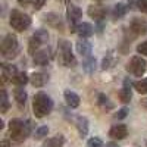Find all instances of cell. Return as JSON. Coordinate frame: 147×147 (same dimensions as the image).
Instances as JSON below:
<instances>
[{
	"mask_svg": "<svg viewBox=\"0 0 147 147\" xmlns=\"http://www.w3.org/2000/svg\"><path fill=\"white\" fill-rule=\"evenodd\" d=\"M31 121H21V119H10L9 122V134H10V138L21 143L25 140L30 134H31Z\"/></svg>",
	"mask_w": 147,
	"mask_h": 147,
	"instance_id": "cell-1",
	"label": "cell"
},
{
	"mask_svg": "<svg viewBox=\"0 0 147 147\" xmlns=\"http://www.w3.org/2000/svg\"><path fill=\"white\" fill-rule=\"evenodd\" d=\"M53 109V100L52 97L40 91L34 96V102H32V110H34V115L35 118H44L49 113L52 112Z\"/></svg>",
	"mask_w": 147,
	"mask_h": 147,
	"instance_id": "cell-2",
	"label": "cell"
},
{
	"mask_svg": "<svg viewBox=\"0 0 147 147\" xmlns=\"http://www.w3.org/2000/svg\"><path fill=\"white\" fill-rule=\"evenodd\" d=\"M57 50H59V63L62 66H66V68H71V66H75L77 60L74 57V53H72V47H71V43L66 41V40H59L57 41Z\"/></svg>",
	"mask_w": 147,
	"mask_h": 147,
	"instance_id": "cell-3",
	"label": "cell"
},
{
	"mask_svg": "<svg viewBox=\"0 0 147 147\" xmlns=\"http://www.w3.org/2000/svg\"><path fill=\"white\" fill-rule=\"evenodd\" d=\"M19 52V44H18V38L15 34H7L2 44H0V53L5 59H13Z\"/></svg>",
	"mask_w": 147,
	"mask_h": 147,
	"instance_id": "cell-4",
	"label": "cell"
},
{
	"mask_svg": "<svg viewBox=\"0 0 147 147\" xmlns=\"http://www.w3.org/2000/svg\"><path fill=\"white\" fill-rule=\"evenodd\" d=\"M10 27L16 30L18 32H24L30 25H31V18L30 15L24 13V12L19 10H12L10 12V19H9Z\"/></svg>",
	"mask_w": 147,
	"mask_h": 147,
	"instance_id": "cell-5",
	"label": "cell"
},
{
	"mask_svg": "<svg viewBox=\"0 0 147 147\" xmlns=\"http://www.w3.org/2000/svg\"><path fill=\"white\" fill-rule=\"evenodd\" d=\"M49 41V32L47 30H37L32 37L30 38V43H28V52L31 55H35L37 52H38V49L41 47V44L47 43Z\"/></svg>",
	"mask_w": 147,
	"mask_h": 147,
	"instance_id": "cell-6",
	"label": "cell"
},
{
	"mask_svg": "<svg viewBox=\"0 0 147 147\" xmlns=\"http://www.w3.org/2000/svg\"><path fill=\"white\" fill-rule=\"evenodd\" d=\"M146 60L141 59L140 56H134L131 60H129V63L127 65V71L131 72L132 75H136V77H143L144 75V72H146Z\"/></svg>",
	"mask_w": 147,
	"mask_h": 147,
	"instance_id": "cell-7",
	"label": "cell"
},
{
	"mask_svg": "<svg viewBox=\"0 0 147 147\" xmlns=\"http://www.w3.org/2000/svg\"><path fill=\"white\" fill-rule=\"evenodd\" d=\"M66 16H68V21H69V27H71V32H77V22L80 21V18L82 16V12L78 6H74V5H69L68 9H66Z\"/></svg>",
	"mask_w": 147,
	"mask_h": 147,
	"instance_id": "cell-8",
	"label": "cell"
},
{
	"mask_svg": "<svg viewBox=\"0 0 147 147\" xmlns=\"http://www.w3.org/2000/svg\"><path fill=\"white\" fill-rule=\"evenodd\" d=\"M87 13H88L90 18L96 19L97 22H100V21H103V18L106 16L107 9H106L105 6H102V5H91V6H88Z\"/></svg>",
	"mask_w": 147,
	"mask_h": 147,
	"instance_id": "cell-9",
	"label": "cell"
},
{
	"mask_svg": "<svg viewBox=\"0 0 147 147\" xmlns=\"http://www.w3.org/2000/svg\"><path fill=\"white\" fill-rule=\"evenodd\" d=\"M52 57V50L50 49H41V50H38L35 55H34V63L38 65V66H44L49 63V60H50Z\"/></svg>",
	"mask_w": 147,
	"mask_h": 147,
	"instance_id": "cell-10",
	"label": "cell"
},
{
	"mask_svg": "<svg viewBox=\"0 0 147 147\" xmlns=\"http://www.w3.org/2000/svg\"><path fill=\"white\" fill-rule=\"evenodd\" d=\"M129 30L136 35H143L147 32V22L141 18H134L129 24Z\"/></svg>",
	"mask_w": 147,
	"mask_h": 147,
	"instance_id": "cell-11",
	"label": "cell"
},
{
	"mask_svg": "<svg viewBox=\"0 0 147 147\" xmlns=\"http://www.w3.org/2000/svg\"><path fill=\"white\" fill-rule=\"evenodd\" d=\"M127 136H128V128L124 124L113 125L109 131V137H112L113 140H124Z\"/></svg>",
	"mask_w": 147,
	"mask_h": 147,
	"instance_id": "cell-12",
	"label": "cell"
},
{
	"mask_svg": "<svg viewBox=\"0 0 147 147\" xmlns=\"http://www.w3.org/2000/svg\"><path fill=\"white\" fill-rule=\"evenodd\" d=\"M118 96H119V100H121L122 103H129L131 97H132V93H131V82H129L128 78L124 81V87L119 90Z\"/></svg>",
	"mask_w": 147,
	"mask_h": 147,
	"instance_id": "cell-13",
	"label": "cell"
},
{
	"mask_svg": "<svg viewBox=\"0 0 147 147\" xmlns=\"http://www.w3.org/2000/svg\"><path fill=\"white\" fill-rule=\"evenodd\" d=\"M77 34L81 37V40L88 38V37H91L94 34V27L91 25V24H88V22H82V24H80V25L77 27Z\"/></svg>",
	"mask_w": 147,
	"mask_h": 147,
	"instance_id": "cell-14",
	"label": "cell"
},
{
	"mask_svg": "<svg viewBox=\"0 0 147 147\" xmlns=\"http://www.w3.org/2000/svg\"><path fill=\"white\" fill-rule=\"evenodd\" d=\"M44 21H46L50 27H53V28H56V30H59V31L63 30V22H62V19H60V16H59L57 13H47V15L44 16Z\"/></svg>",
	"mask_w": 147,
	"mask_h": 147,
	"instance_id": "cell-15",
	"label": "cell"
},
{
	"mask_svg": "<svg viewBox=\"0 0 147 147\" xmlns=\"http://www.w3.org/2000/svg\"><path fill=\"white\" fill-rule=\"evenodd\" d=\"M16 75H18V71H16L15 65L2 63V77H3V81H12Z\"/></svg>",
	"mask_w": 147,
	"mask_h": 147,
	"instance_id": "cell-16",
	"label": "cell"
},
{
	"mask_svg": "<svg viewBox=\"0 0 147 147\" xmlns=\"http://www.w3.org/2000/svg\"><path fill=\"white\" fill-rule=\"evenodd\" d=\"M49 81V75L43 72H34L30 77V82L34 85V87H43V85Z\"/></svg>",
	"mask_w": 147,
	"mask_h": 147,
	"instance_id": "cell-17",
	"label": "cell"
},
{
	"mask_svg": "<svg viewBox=\"0 0 147 147\" xmlns=\"http://www.w3.org/2000/svg\"><path fill=\"white\" fill-rule=\"evenodd\" d=\"M63 96H65L66 105H68L69 107L75 109V107L80 106V96H78L77 93H74V91H71V90H66V91L63 93Z\"/></svg>",
	"mask_w": 147,
	"mask_h": 147,
	"instance_id": "cell-18",
	"label": "cell"
},
{
	"mask_svg": "<svg viewBox=\"0 0 147 147\" xmlns=\"http://www.w3.org/2000/svg\"><path fill=\"white\" fill-rule=\"evenodd\" d=\"M77 129H78V134H80L81 138L87 137V134H88V121H87V118H84V116L77 118Z\"/></svg>",
	"mask_w": 147,
	"mask_h": 147,
	"instance_id": "cell-19",
	"label": "cell"
},
{
	"mask_svg": "<svg viewBox=\"0 0 147 147\" xmlns=\"http://www.w3.org/2000/svg\"><path fill=\"white\" fill-rule=\"evenodd\" d=\"M77 52L84 56V57H90V53H91V44L85 40H80L77 41Z\"/></svg>",
	"mask_w": 147,
	"mask_h": 147,
	"instance_id": "cell-20",
	"label": "cell"
},
{
	"mask_svg": "<svg viewBox=\"0 0 147 147\" xmlns=\"http://www.w3.org/2000/svg\"><path fill=\"white\" fill-rule=\"evenodd\" d=\"M13 96H15V100H16V103H18V106L22 109L24 106H25V103H27V91L24 90L22 87H18V88H15V91H13Z\"/></svg>",
	"mask_w": 147,
	"mask_h": 147,
	"instance_id": "cell-21",
	"label": "cell"
},
{
	"mask_svg": "<svg viewBox=\"0 0 147 147\" xmlns=\"http://www.w3.org/2000/svg\"><path fill=\"white\" fill-rule=\"evenodd\" d=\"M63 144H65V137L62 134H57V136L49 138L44 143V147H63Z\"/></svg>",
	"mask_w": 147,
	"mask_h": 147,
	"instance_id": "cell-22",
	"label": "cell"
},
{
	"mask_svg": "<svg viewBox=\"0 0 147 147\" xmlns=\"http://www.w3.org/2000/svg\"><path fill=\"white\" fill-rule=\"evenodd\" d=\"M116 63V57H115V53L113 52H109L105 57H103V62H102V69H110L113 68Z\"/></svg>",
	"mask_w": 147,
	"mask_h": 147,
	"instance_id": "cell-23",
	"label": "cell"
},
{
	"mask_svg": "<svg viewBox=\"0 0 147 147\" xmlns=\"http://www.w3.org/2000/svg\"><path fill=\"white\" fill-rule=\"evenodd\" d=\"M127 10H128V6H127L125 3H116V5L113 6L112 15H113L115 19H121L122 16H125Z\"/></svg>",
	"mask_w": 147,
	"mask_h": 147,
	"instance_id": "cell-24",
	"label": "cell"
},
{
	"mask_svg": "<svg viewBox=\"0 0 147 147\" xmlns=\"http://www.w3.org/2000/svg\"><path fill=\"white\" fill-rule=\"evenodd\" d=\"M97 103H99V106L103 109V110H112L115 106L113 103L109 100V97L106 94H99V97H97Z\"/></svg>",
	"mask_w": 147,
	"mask_h": 147,
	"instance_id": "cell-25",
	"label": "cell"
},
{
	"mask_svg": "<svg viewBox=\"0 0 147 147\" xmlns=\"http://www.w3.org/2000/svg\"><path fill=\"white\" fill-rule=\"evenodd\" d=\"M9 109V99H7V93L6 90L3 88L0 91V112L2 113H6Z\"/></svg>",
	"mask_w": 147,
	"mask_h": 147,
	"instance_id": "cell-26",
	"label": "cell"
},
{
	"mask_svg": "<svg viewBox=\"0 0 147 147\" xmlns=\"http://www.w3.org/2000/svg\"><path fill=\"white\" fill-rule=\"evenodd\" d=\"M82 69L87 72V74H93L94 71H96V59L94 57H87L82 62Z\"/></svg>",
	"mask_w": 147,
	"mask_h": 147,
	"instance_id": "cell-27",
	"label": "cell"
},
{
	"mask_svg": "<svg viewBox=\"0 0 147 147\" xmlns=\"http://www.w3.org/2000/svg\"><path fill=\"white\" fill-rule=\"evenodd\" d=\"M28 81H30V77L27 75L25 72H18V75H16L13 80H12V82L16 84L18 87H22V85H25Z\"/></svg>",
	"mask_w": 147,
	"mask_h": 147,
	"instance_id": "cell-28",
	"label": "cell"
},
{
	"mask_svg": "<svg viewBox=\"0 0 147 147\" xmlns=\"http://www.w3.org/2000/svg\"><path fill=\"white\" fill-rule=\"evenodd\" d=\"M132 85H134V88H136L138 93H141V94H147V78L140 80V81H136Z\"/></svg>",
	"mask_w": 147,
	"mask_h": 147,
	"instance_id": "cell-29",
	"label": "cell"
},
{
	"mask_svg": "<svg viewBox=\"0 0 147 147\" xmlns=\"http://www.w3.org/2000/svg\"><path fill=\"white\" fill-rule=\"evenodd\" d=\"M47 134H49V127H46V125L38 127L35 129V132H34V138L35 140H41V138H44L47 136Z\"/></svg>",
	"mask_w": 147,
	"mask_h": 147,
	"instance_id": "cell-30",
	"label": "cell"
},
{
	"mask_svg": "<svg viewBox=\"0 0 147 147\" xmlns=\"http://www.w3.org/2000/svg\"><path fill=\"white\" fill-rule=\"evenodd\" d=\"M87 147H103V141L99 137H93L87 141Z\"/></svg>",
	"mask_w": 147,
	"mask_h": 147,
	"instance_id": "cell-31",
	"label": "cell"
},
{
	"mask_svg": "<svg viewBox=\"0 0 147 147\" xmlns=\"http://www.w3.org/2000/svg\"><path fill=\"white\" fill-rule=\"evenodd\" d=\"M137 52L140 55H143V56H147V41H144V43L137 46Z\"/></svg>",
	"mask_w": 147,
	"mask_h": 147,
	"instance_id": "cell-32",
	"label": "cell"
},
{
	"mask_svg": "<svg viewBox=\"0 0 147 147\" xmlns=\"http://www.w3.org/2000/svg\"><path fill=\"white\" fill-rule=\"evenodd\" d=\"M127 115H128V109L127 107H122V109L118 110V113H115V118L116 119H124Z\"/></svg>",
	"mask_w": 147,
	"mask_h": 147,
	"instance_id": "cell-33",
	"label": "cell"
},
{
	"mask_svg": "<svg viewBox=\"0 0 147 147\" xmlns=\"http://www.w3.org/2000/svg\"><path fill=\"white\" fill-rule=\"evenodd\" d=\"M138 9L141 12H144V13H147V0H138V3H137Z\"/></svg>",
	"mask_w": 147,
	"mask_h": 147,
	"instance_id": "cell-34",
	"label": "cell"
},
{
	"mask_svg": "<svg viewBox=\"0 0 147 147\" xmlns=\"http://www.w3.org/2000/svg\"><path fill=\"white\" fill-rule=\"evenodd\" d=\"M44 2L46 0H32V6L35 10H40L43 6H44Z\"/></svg>",
	"mask_w": 147,
	"mask_h": 147,
	"instance_id": "cell-35",
	"label": "cell"
},
{
	"mask_svg": "<svg viewBox=\"0 0 147 147\" xmlns=\"http://www.w3.org/2000/svg\"><path fill=\"white\" fill-rule=\"evenodd\" d=\"M18 3L22 5V6H25V5H28V3H32V0H18Z\"/></svg>",
	"mask_w": 147,
	"mask_h": 147,
	"instance_id": "cell-36",
	"label": "cell"
},
{
	"mask_svg": "<svg viewBox=\"0 0 147 147\" xmlns=\"http://www.w3.org/2000/svg\"><path fill=\"white\" fill-rule=\"evenodd\" d=\"M0 147H10V144H9L7 140H3L2 143H0Z\"/></svg>",
	"mask_w": 147,
	"mask_h": 147,
	"instance_id": "cell-37",
	"label": "cell"
},
{
	"mask_svg": "<svg viewBox=\"0 0 147 147\" xmlns=\"http://www.w3.org/2000/svg\"><path fill=\"white\" fill-rule=\"evenodd\" d=\"M140 105H141L144 109H147V99H143V100L140 102Z\"/></svg>",
	"mask_w": 147,
	"mask_h": 147,
	"instance_id": "cell-38",
	"label": "cell"
},
{
	"mask_svg": "<svg viewBox=\"0 0 147 147\" xmlns=\"http://www.w3.org/2000/svg\"><path fill=\"white\" fill-rule=\"evenodd\" d=\"M106 147H119V146H118L116 143H113V141H110V143L106 144Z\"/></svg>",
	"mask_w": 147,
	"mask_h": 147,
	"instance_id": "cell-39",
	"label": "cell"
},
{
	"mask_svg": "<svg viewBox=\"0 0 147 147\" xmlns=\"http://www.w3.org/2000/svg\"><path fill=\"white\" fill-rule=\"evenodd\" d=\"M59 2H62V3H68L69 0H59Z\"/></svg>",
	"mask_w": 147,
	"mask_h": 147,
	"instance_id": "cell-40",
	"label": "cell"
}]
</instances>
